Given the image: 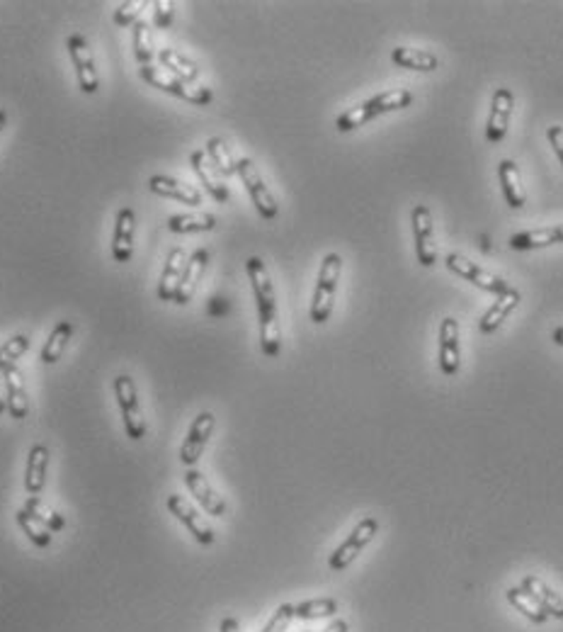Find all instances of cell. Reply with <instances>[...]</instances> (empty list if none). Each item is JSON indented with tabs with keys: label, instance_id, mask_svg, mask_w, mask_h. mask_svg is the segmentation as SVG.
Returning a JSON list of instances; mask_svg holds the SVG:
<instances>
[{
	"label": "cell",
	"instance_id": "obj_7",
	"mask_svg": "<svg viewBox=\"0 0 563 632\" xmlns=\"http://www.w3.org/2000/svg\"><path fill=\"white\" fill-rule=\"evenodd\" d=\"M410 229H413V241H416L418 263L423 268H432L437 263V243H435V224H432L430 207H425V204L413 207Z\"/></svg>",
	"mask_w": 563,
	"mask_h": 632
},
{
	"label": "cell",
	"instance_id": "obj_44",
	"mask_svg": "<svg viewBox=\"0 0 563 632\" xmlns=\"http://www.w3.org/2000/svg\"><path fill=\"white\" fill-rule=\"evenodd\" d=\"M8 411V401H5V380H3V373H0V414Z\"/></svg>",
	"mask_w": 563,
	"mask_h": 632
},
{
	"label": "cell",
	"instance_id": "obj_5",
	"mask_svg": "<svg viewBox=\"0 0 563 632\" xmlns=\"http://www.w3.org/2000/svg\"><path fill=\"white\" fill-rule=\"evenodd\" d=\"M379 533V521L374 518V515H367V518H362L360 524L355 525V531L350 533L348 538L342 540L338 545V550L331 554V560H328V567H331L333 571H345L350 567V564L355 562L357 557L362 554V550L367 545H370L371 540H374V535Z\"/></svg>",
	"mask_w": 563,
	"mask_h": 632
},
{
	"label": "cell",
	"instance_id": "obj_17",
	"mask_svg": "<svg viewBox=\"0 0 563 632\" xmlns=\"http://www.w3.org/2000/svg\"><path fill=\"white\" fill-rule=\"evenodd\" d=\"M3 380H5V401H8V414L15 421H24L30 414V394H27V384L20 373V367H5L3 370Z\"/></svg>",
	"mask_w": 563,
	"mask_h": 632
},
{
	"label": "cell",
	"instance_id": "obj_32",
	"mask_svg": "<svg viewBox=\"0 0 563 632\" xmlns=\"http://www.w3.org/2000/svg\"><path fill=\"white\" fill-rule=\"evenodd\" d=\"M207 156L209 161L216 165V171L221 173L224 178H231V175H239V168H236V158H233L231 148H229V144H226L221 137H211V139L207 141Z\"/></svg>",
	"mask_w": 563,
	"mask_h": 632
},
{
	"label": "cell",
	"instance_id": "obj_46",
	"mask_svg": "<svg viewBox=\"0 0 563 632\" xmlns=\"http://www.w3.org/2000/svg\"><path fill=\"white\" fill-rule=\"evenodd\" d=\"M5 122H8V112L0 108V132H3V127H5Z\"/></svg>",
	"mask_w": 563,
	"mask_h": 632
},
{
	"label": "cell",
	"instance_id": "obj_18",
	"mask_svg": "<svg viewBox=\"0 0 563 632\" xmlns=\"http://www.w3.org/2000/svg\"><path fill=\"white\" fill-rule=\"evenodd\" d=\"M207 266H209V250L207 249H197L192 256L187 258L185 270H183V278H180L178 292H175V299H173L175 305L185 307L192 302L194 289H197V285H200L202 275H204Z\"/></svg>",
	"mask_w": 563,
	"mask_h": 632
},
{
	"label": "cell",
	"instance_id": "obj_38",
	"mask_svg": "<svg viewBox=\"0 0 563 632\" xmlns=\"http://www.w3.org/2000/svg\"><path fill=\"white\" fill-rule=\"evenodd\" d=\"M141 8H146L144 0H127V3H122V5L115 10L112 20H115V24H119V27H132V24L139 20Z\"/></svg>",
	"mask_w": 563,
	"mask_h": 632
},
{
	"label": "cell",
	"instance_id": "obj_39",
	"mask_svg": "<svg viewBox=\"0 0 563 632\" xmlns=\"http://www.w3.org/2000/svg\"><path fill=\"white\" fill-rule=\"evenodd\" d=\"M294 620V606L292 603H282L275 613L270 616V620L265 623V627L260 632H286L289 625Z\"/></svg>",
	"mask_w": 563,
	"mask_h": 632
},
{
	"label": "cell",
	"instance_id": "obj_25",
	"mask_svg": "<svg viewBox=\"0 0 563 632\" xmlns=\"http://www.w3.org/2000/svg\"><path fill=\"white\" fill-rule=\"evenodd\" d=\"M551 243H563V224H558V227L530 229V231H520V234L510 236L508 246L515 250H532V249H544V246H551Z\"/></svg>",
	"mask_w": 563,
	"mask_h": 632
},
{
	"label": "cell",
	"instance_id": "obj_45",
	"mask_svg": "<svg viewBox=\"0 0 563 632\" xmlns=\"http://www.w3.org/2000/svg\"><path fill=\"white\" fill-rule=\"evenodd\" d=\"M551 338H554L556 345H561V348H563V326L554 328V334H551Z\"/></svg>",
	"mask_w": 563,
	"mask_h": 632
},
{
	"label": "cell",
	"instance_id": "obj_21",
	"mask_svg": "<svg viewBox=\"0 0 563 632\" xmlns=\"http://www.w3.org/2000/svg\"><path fill=\"white\" fill-rule=\"evenodd\" d=\"M49 448L47 445H32L27 455V469H24V489L30 496H39L44 485H47V469H49Z\"/></svg>",
	"mask_w": 563,
	"mask_h": 632
},
{
	"label": "cell",
	"instance_id": "obj_28",
	"mask_svg": "<svg viewBox=\"0 0 563 632\" xmlns=\"http://www.w3.org/2000/svg\"><path fill=\"white\" fill-rule=\"evenodd\" d=\"M73 331H76L73 321H59V324H56L54 331L49 334L47 344L42 348V355H39L44 365H54V363L61 360L63 351L69 348V341L73 338Z\"/></svg>",
	"mask_w": 563,
	"mask_h": 632
},
{
	"label": "cell",
	"instance_id": "obj_29",
	"mask_svg": "<svg viewBox=\"0 0 563 632\" xmlns=\"http://www.w3.org/2000/svg\"><path fill=\"white\" fill-rule=\"evenodd\" d=\"M505 599H508L510 606H512L517 613H522L530 623L544 625L549 620L547 610L541 608L540 603L534 601L532 596H530L522 586H512V589H508V591H505Z\"/></svg>",
	"mask_w": 563,
	"mask_h": 632
},
{
	"label": "cell",
	"instance_id": "obj_23",
	"mask_svg": "<svg viewBox=\"0 0 563 632\" xmlns=\"http://www.w3.org/2000/svg\"><path fill=\"white\" fill-rule=\"evenodd\" d=\"M520 586L532 596L534 601L540 603L541 608L547 610L549 618L563 620V596L561 593H556L554 589L544 581V579H540L537 574H527Z\"/></svg>",
	"mask_w": 563,
	"mask_h": 632
},
{
	"label": "cell",
	"instance_id": "obj_12",
	"mask_svg": "<svg viewBox=\"0 0 563 632\" xmlns=\"http://www.w3.org/2000/svg\"><path fill=\"white\" fill-rule=\"evenodd\" d=\"M512 108H515V95L510 88H498L491 100V112H488L486 122V139L488 144H501L505 139L510 127V118H512Z\"/></svg>",
	"mask_w": 563,
	"mask_h": 632
},
{
	"label": "cell",
	"instance_id": "obj_35",
	"mask_svg": "<svg viewBox=\"0 0 563 632\" xmlns=\"http://www.w3.org/2000/svg\"><path fill=\"white\" fill-rule=\"evenodd\" d=\"M15 521H17V525H20V531L30 538V542L34 547H49L52 545V540H54V533L49 531L47 525H42L34 518L32 514H27L24 508H20L15 514Z\"/></svg>",
	"mask_w": 563,
	"mask_h": 632
},
{
	"label": "cell",
	"instance_id": "obj_19",
	"mask_svg": "<svg viewBox=\"0 0 563 632\" xmlns=\"http://www.w3.org/2000/svg\"><path fill=\"white\" fill-rule=\"evenodd\" d=\"M148 188L151 193L161 197H170V200H178L183 204H190V207H200L202 204V193L192 185H185L183 180L170 178V175H163V173H155L148 178Z\"/></svg>",
	"mask_w": 563,
	"mask_h": 632
},
{
	"label": "cell",
	"instance_id": "obj_11",
	"mask_svg": "<svg viewBox=\"0 0 563 632\" xmlns=\"http://www.w3.org/2000/svg\"><path fill=\"white\" fill-rule=\"evenodd\" d=\"M214 426L216 416L211 414V411H202V414L194 419L190 430H187L185 443L180 448V462H183L185 467H194V465L200 462L202 453H204V448H207L209 443V438L214 433Z\"/></svg>",
	"mask_w": 563,
	"mask_h": 632
},
{
	"label": "cell",
	"instance_id": "obj_20",
	"mask_svg": "<svg viewBox=\"0 0 563 632\" xmlns=\"http://www.w3.org/2000/svg\"><path fill=\"white\" fill-rule=\"evenodd\" d=\"M520 299H522V295H520V289H515L512 285H510L502 295L495 297V302L486 309V314L481 316V334H495L498 328L508 321V316L517 309V305H520Z\"/></svg>",
	"mask_w": 563,
	"mask_h": 632
},
{
	"label": "cell",
	"instance_id": "obj_9",
	"mask_svg": "<svg viewBox=\"0 0 563 632\" xmlns=\"http://www.w3.org/2000/svg\"><path fill=\"white\" fill-rule=\"evenodd\" d=\"M445 266H447V270H452V273H456L459 278H464V280H469L471 285L486 289V292H493V295H502V292L510 288L508 280H502V278H498V275L488 273V270L479 268L476 263H471L469 258L459 256V253H447V258H445Z\"/></svg>",
	"mask_w": 563,
	"mask_h": 632
},
{
	"label": "cell",
	"instance_id": "obj_14",
	"mask_svg": "<svg viewBox=\"0 0 563 632\" xmlns=\"http://www.w3.org/2000/svg\"><path fill=\"white\" fill-rule=\"evenodd\" d=\"M190 164H192V171L197 173V178L207 188L209 195L214 197L216 203H229V197H231L229 185L224 183V175L216 171V165L209 161L204 148H197V151L190 154Z\"/></svg>",
	"mask_w": 563,
	"mask_h": 632
},
{
	"label": "cell",
	"instance_id": "obj_4",
	"mask_svg": "<svg viewBox=\"0 0 563 632\" xmlns=\"http://www.w3.org/2000/svg\"><path fill=\"white\" fill-rule=\"evenodd\" d=\"M139 73L148 86L158 88L163 93L175 95L180 100L192 102V105H209V102L214 100V93H211L207 86H190L185 80L175 79V76L168 73L165 69H154V63H151V66H141Z\"/></svg>",
	"mask_w": 563,
	"mask_h": 632
},
{
	"label": "cell",
	"instance_id": "obj_26",
	"mask_svg": "<svg viewBox=\"0 0 563 632\" xmlns=\"http://www.w3.org/2000/svg\"><path fill=\"white\" fill-rule=\"evenodd\" d=\"M391 61L396 66H401V69L420 71V73H430V71H437V66H440V59L432 52L416 47H396L391 52Z\"/></svg>",
	"mask_w": 563,
	"mask_h": 632
},
{
	"label": "cell",
	"instance_id": "obj_31",
	"mask_svg": "<svg viewBox=\"0 0 563 632\" xmlns=\"http://www.w3.org/2000/svg\"><path fill=\"white\" fill-rule=\"evenodd\" d=\"M364 102H367V108L371 109V115L379 118V115H386V112L410 108L413 93H410V90H403V88H396V90H386V93L374 95V98H370V100Z\"/></svg>",
	"mask_w": 563,
	"mask_h": 632
},
{
	"label": "cell",
	"instance_id": "obj_24",
	"mask_svg": "<svg viewBox=\"0 0 563 632\" xmlns=\"http://www.w3.org/2000/svg\"><path fill=\"white\" fill-rule=\"evenodd\" d=\"M498 178H501V188H502L505 203H508L512 210L525 207L527 193H525V185H522V175H520V168H517L515 161L502 158L501 165H498Z\"/></svg>",
	"mask_w": 563,
	"mask_h": 632
},
{
	"label": "cell",
	"instance_id": "obj_13",
	"mask_svg": "<svg viewBox=\"0 0 563 632\" xmlns=\"http://www.w3.org/2000/svg\"><path fill=\"white\" fill-rule=\"evenodd\" d=\"M185 486L190 489V494H192L194 499H197V504H200L209 515H214V518H224L229 506H226V501L216 494L214 486L209 485V479L202 475L200 469L187 467Z\"/></svg>",
	"mask_w": 563,
	"mask_h": 632
},
{
	"label": "cell",
	"instance_id": "obj_40",
	"mask_svg": "<svg viewBox=\"0 0 563 632\" xmlns=\"http://www.w3.org/2000/svg\"><path fill=\"white\" fill-rule=\"evenodd\" d=\"M173 20H175V8H173V3H170V0H154V24L155 27L165 30V27H170V24H173Z\"/></svg>",
	"mask_w": 563,
	"mask_h": 632
},
{
	"label": "cell",
	"instance_id": "obj_34",
	"mask_svg": "<svg viewBox=\"0 0 563 632\" xmlns=\"http://www.w3.org/2000/svg\"><path fill=\"white\" fill-rule=\"evenodd\" d=\"M338 613V601L335 599H311L294 606V620H324V618H335Z\"/></svg>",
	"mask_w": 563,
	"mask_h": 632
},
{
	"label": "cell",
	"instance_id": "obj_16",
	"mask_svg": "<svg viewBox=\"0 0 563 632\" xmlns=\"http://www.w3.org/2000/svg\"><path fill=\"white\" fill-rule=\"evenodd\" d=\"M134 224L136 214L132 207H122L117 212L115 231H112V258L117 263H129L134 256Z\"/></svg>",
	"mask_w": 563,
	"mask_h": 632
},
{
	"label": "cell",
	"instance_id": "obj_1",
	"mask_svg": "<svg viewBox=\"0 0 563 632\" xmlns=\"http://www.w3.org/2000/svg\"><path fill=\"white\" fill-rule=\"evenodd\" d=\"M248 280L253 288L258 316H260V348L267 358H277L282 351V331L277 319V295L267 268L258 256H250L246 263Z\"/></svg>",
	"mask_w": 563,
	"mask_h": 632
},
{
	"label": "cell",
	"instance_id": "obj_3",
	"mask_svg": "<svg viewBox=\"0 0 563 632\" xmlns=\"http://www.w3.org/2000/svg\"><path fill=\"white\" fill-rule=\"evenodd\" d=\"M112 390H115L117 406H119L127 436L132 440H144L146 438V419H144V411H141L136 382L129 375H119L112 382Z\"/></svg>",
	"mask_w": 563,
	"mask_h": 632
},
{
	"label": "cell",
	"instance_id": "obj_15",
	"mask_svg": "<svg viewBox=\"0 0 563 632\" xmlns=\"http://www.w3.org/2000/svg\"><path fill=\"white\" fill-rule=\"evenodd\" d=\"M462 367L459 351V324L452 316H445L440 324V370L447 377H455Z\"/></svg>",
	"mask_w": 563,
	"mask_h": 632
},
{
	"label": "cell",
	"instance_id": "obj_36",
	"mask_svg": "<svg viewBox=\"0 0 563 632\" xmlns=\"http://www.w3.org/2000/svg\"><path fill=\"white\" fill-rule=\"evenodd\" d=\"M23 508L27 511V514L34 515L39 524L47 525L52 533H59L66 528V518H63L61 514H56L54 508H49L44 501L39 499V496H27V501H24Z\"/></svg>",
	"mask_w": 563,
	"mask_h": 632
},
{
	"label": "cell",
	"instance_id": "obj_47",
	"mask_svg": "<svg viewBox=\"0 0 563 632\" xmlns=\"http://www.w3.org/2000/svg\"><path fill=\"white\" fill-rule=\"evenodd\" d=\"M304 632H311V630H304Z\"/></svg>",
	"mask_w": 563,
	"mask_h": 632
},
{
	"label": "cell",
	"instance_id": "obj_2",
	"mask_svg": "<svg viewBox=\"0 0 563 632\" xmlns=\"http://www.w3.org/2000/svg\"><path fill=\"white\" fill-rule=\"evenodd\" d=\"M340 273H342V258H340V253H328L321 263V270H318L316 289H314V299H311L309 316L314 324H325L331 319Z\"/></svg>",
	"mask_w": 563,
	"mask_h": 632
},
{
	"label": "cell",
	"instance_id": "obj_22",
	"mask_svg": "<svg viewBox=\"0 0 563 632\" xmlns=\"http://www.w3.org/2000/svg\"><path fill=\"white\" fill-rule=\"evenodd\" d=\"M187 253L183 249H173L165 258V266H163L161 280H158V299L161 302H173L175 299V292H178L180 278H183V270H185Z\"/></svg>",
	"mask_w": 563,
	"mask_h": 632
},
{
	"label": "cell",
	"instance_id": "obj_27",
	"mask_svg": "<svg viewBox=\"0 0 563 632\" xmlns=\"http://www.w3.org/2000/svg\"><path fill=\"white\" fill-rule=\"evenodd\" d=\"M158 61H161L163 69L168 71V73H173L175 79L185 80L190 86H197L200 69H197V63H194L192 59H187L185 54H180L175 49H161V52H158Z\"/></svg>",
	"mask_w": 563,
	"mask_h": 632
},
{
	"label": "cell",
	"instance_id": "obj_6",
	"mask_svg": "<svg viewBox=\"0 0 563 632\" xmlns=\"http://www.w3.org/2000/svg\"><path fill=\"white\" fill-rule=\"evenodd\" d=\"M236 168H239V178L243 180V185H246L248 195L253 200L258 214H260L265 222L277 219L279 204L277 200H275V195L270 193V188L265 185V180L263 175H260V171H258V165H255L250 158H239Z\"/></svg>",
	"mask_w": 563,
	"mask_h": 632
},
{
	"label": "cell",
	"instance_id": "obj_10",
	"mask_svg": "<svg viewBox=\"0 0 563 632\" xmlns=\"http://www.w3.org/2000/svg\"><path fill=\"white\" fill-rule=\"evenodd\" d=\"M165 506H168L170 515H175L180 524L185 525L187 531H190V535H192L200 545H211L216 540L214 531L209 528V524L204 521L200 515V511L190 504V501L185 499V496H180V494H170L168 501H165Z\"/></svg>",
	"mask_w": 563,
	"mask_h": 632
},
{
	"label": "cell",
	"instance_id": "obj_43",
	"mask_svg": "<svg viewBox=\"0 0 563 632\" xmlns=\"http://www.w3.org/2000/svg\"><path fill=\"white\" fill-rule=\"evenodd\" d=\"M324 632H350V623L342 618H333V623Z\"/></svg>",
	"mask_w": 563,
	"mask_h": 632
},
{
	"label": "cell",
	"instance_id": "obj_30",
	"mask_svg": "<svg viewBox=\"0 0 563 632\" xmlns=\"http://www.w3.org/2000/svg\"><path fill=\"white\" fill-rule=\"evenodd\" d=\"M168 229L173 234H194V231H211L216 229V217L209 212H192V214H173L168 219Z\"/></svg>",
	"mask_w": 563,
	"mask_h": 632
},
{
	"label": "cell",
	"instance_id": "obj_37",
	"mask_svg": "<svg viewBox=\"0 0 563 632\" xmlns=\"http://www.w3.org/2000/svg\"><path fill=\"white\" fill-rule=\"evenodd\" d=\"M27 351H30V338L23 336V334L8 338L5 344L0 345V373H3L5 367L17 365V360L23 358Z\"/></svg>",
	"mask_w": 563,
	"mask_h": 632
},
{
	"label": "cell",
	"instance_id": "obj_42",
	"mask_svg": "<svg viewBox=\"0 0 563 632\" xmlns=\"http://www.w3.org/2000/svg\"><path fill=\"white\" fill-rule=\"evenodd\" d=\"M219 632H240L239 620L233 616H226L224 620H221V625H219Z\"/></svg>",
	"mask_w": 563,
	"mask_h": 632
},
{
	"label": "cell",
	"instance_id": "obj_8",
	"mask_svg": "<svg viewBox=\"0 0 563 632\" xmlns=\"http://www.w3.org/2000/svg\"><path fill=\"white\" fill-rule=\"evenodd\" d=\"M66 47H69V56L73 61V69H76L78 86L85 95H95L100 90V80H98V69H95V56L93 49L88 44L83 34H70L66 40Z\"/></svg>",
	"mask_w": 563,
	"mask_h": 632
},
{
	"label": "cell",
	"instance_id": "obj_33",
	"mask_svg": "<svg viewBox=\"0 0 563 632\" xmlns=\"http://www.w3.org/2000/svg\"><path fill=\"white\" fill-rule=\"evenodd\" d=\"M132 42H134V59L141 66H151L154 63V34H151V23L146 20H136L132 24Z\"/></svg>",
	"mask_w": 563,
	"mask_h": 632
},
{
	"label": "cell",
	"instance_id": "obj_41",
	"mask_svg": "<svg viewBox=\"0 0 563 632\" xmlns=\"http://www.w3.org/2000/svg\"><path fill=\"white\" fill-rule=\"evenodd\" d=\"M547 137H549V144H551V148H554V154L558 156V161H561V165H563V127H558V125L549 127Z\"/></svg>",
	"mask_w": 563,
	"mask_h": 632
}]
</instances>
